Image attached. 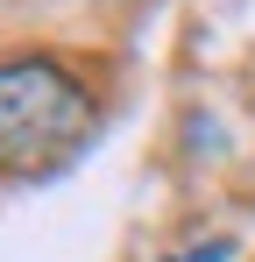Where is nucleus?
Segmentation results:
<instances>
[{"mask_svg":"<svg viewBox=\"0 0 255 262\" xmlns=\"http://www.w3.org/2000/svg\"><path fill=\"white\" fill-rule=\"evenodd\" d=\"M92 135V92L50 57L0 64V170L36 177L71 163Z\"/></svg>","mask_w":255,"mask_h":262,"instance_id":"obj_1","label":"nucleus"},{"mask_svg":"<svg viewBox=\"0 0 255 262\" xmlns=\"http://www.w3.org/2000/svg\"><path fill=\"white\" fill-rule=\"evenodd\" d=\"M234 255V241H206V248H192V255H177V262H227Z\"/></svg>","mask_w":255,"mask_h":262,"instance_id":"obj_2","label":"nucleus"}]
</instances>
